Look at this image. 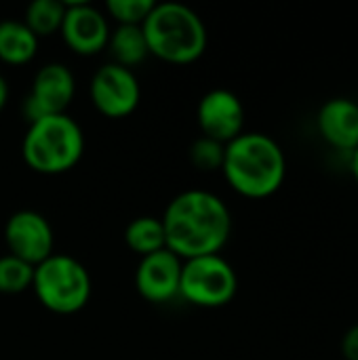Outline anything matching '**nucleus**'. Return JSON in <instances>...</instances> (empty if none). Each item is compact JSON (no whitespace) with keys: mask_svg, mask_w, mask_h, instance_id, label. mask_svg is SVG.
I'll return each instance as SVG.
<instances>
[{"mask_svg":"<svg viewBox=\"0 0 358 360\" xmlns=\"http://www.w3.org/2000/svg\"><path fill=\"white\" fill-rule=\"evenodd\" d=\"M65 15V2L61 0H32L25 8L23 23L40 40L61 30Z\"/></svg>","mask_w":358,"mask_h":360,"instance_id":"f3484780","label":"nucleus"},{"mask_svg":"<svg viewBox=\"0 0 358 360\" xmlns=\"http://www.w3.org/2000/svg\"><path fill=\"white\" fill-rule=\"evenodd\" d=\"M89 95L101 116L118 120L137 110L141 101V86L133 70L110 61L93 74Z\"/></svg>","mask_w":358,"mask_h":360,"instance_id":"0eeeda50","label":"nucleus"},{"mask_svg":"<svg viewBox=\"0 0 358 360\" xmlns=\"http://www.w3.org/2000/svg\"><path fill=\"white\" fill-rule=\"evenodd\" d=\"M181 266L184 262L169 249L141 257L135 270L137 293L150 304H167L175 300L179 295Z\"/></svg>","mask_w":358,"mask_h":360,"instance_id":"f8f14e48","label":"nucleus"},{"mask_svg":"<svg viewBox=\"0 0 358 360\" xmlns=\"http://www.w3.org/2000/svg\"><path fill=\"white\" fill-rule=\"evenodd\" d=\"M4 243L8 255L19 257L30 266H38L49 259L55 251L53 226L44 215L32 209H21L13 213L4 224Z\"/></svg>","mask_w":358,"mask_h":360,"instance_id":"1a4fd4ad","label":"nucleus"},{"mask_svg":"<svg viewBox=\"0 0 358 360\" xmlns=\"http://www.w3.org/2000/svg\"><path fill=\"white\" fill-rule=\"evenodd\" d=\"M32 281H34V266L8 253L0 257V293L2 295L23 293L32 289Z\"/></svg>","mask_w":358,"mask_h":360,"instance_id":"a211bd4d","label":"nucleus"},{"mask_svg":"<svg viewBox=\"0 0 358 360\" xmlns=\"http://www.w3.org/2000/svg\"><path fill=\"white\" fill-rule=\"evenodd\" d=\"M340 350H342L344 360H358V323L344 333Z\"/></svg>","mask_w":358,"mask_h":360,"instance_id":"412c9836","label":"nucleus"},{"mask_svg":"<svg viewBox=\"0 0 358 360\" xmlns=\"http://www.w3.org/2000/svg\"><path fill=\"white\" fill-rule=\"evenodd\" d=\"M154 0H108L106 11L118 25H143Z\"/></svg>","mask_w":358,"mask_h":360,"instance_id":"aec40b11","label":"nucleus"},{"mask_svg":"<svg viewBox=\"0 0 358 360\" xmlns=\"http://www.w3.org/2000/svg\"><path fill=\"white\" fill-rule=\"evenodd\" d=\"M352 158H350V169H352V177H354V181H357L358 186V148L350 154Z\"/></svg>","mask_w":358,"mask_h":360,"instance_id":"5701e85b","label":"nucleus"},{"mask_svg":"<svg viewBox=\"0 0 358 360\" xmlns=\"http://www.w3.org/2000/svg\"><path fill=\"white\" fill-rule=\"evenodd\" d=\"M6 103H8V82H6V78L0 74V114H2V110L6 108Z\"/></svg>","mask_w":358,"mask_h":360,"instance_id":"4be33fe9","label":"nucleus"},{"mask_svg":"<svg viewBox=\"0 0 358 360\" xmlns=\"http://www.w3.org/2000/svg\"><path fill=\"white\" fill-rule=\"evenodd\" d=\"M224 154H226V146L211 139V137H205L200 135L198 139L192 141L190 146V162L203 171V173H213V171H222V165H224Z\"/></svg>","mask_w":358,"mask_h":360,"instance_id":"6ab92c4d","label":"nucleus"},{"mask_svg":"<svg viewBox=\"0 0 358 360\" xmlns=\"http://www.w3.org/2000/svg\"><path fill=\"white\" fill-rule=\"evenodd\" d=\"M167 249L181 262L219 255L232 234V213L213 192L186 190L162 213Z\"/></svg>","mask_w":358,"mask_h":360,"instance_id":"f257e3e1","label":"nucleus"},{"mask_svg":"<svg viewBox=\"0 0 358 360\" xmlns=\"http://www.w3.org/2000/svg\"><path fill=\"white\" fill-rule=\"evenodd\" d=\"M196 122L205 137L226 146L245 133V105L236 93L228 89H211L196 105Z\"/></svg>","mask_w":358,"mask_h":360,"instance_id":"9d476101","label":"nucleus"},{"mask_svg":"<svg viewBox=\"0 0 358 360\" xmlns=\"http://www.w3.org/2000/svg\"><path fill=\"white\" fill-rule=\"evenodd\" d=\"M38 53V38L23 21H0V61L8 65H25Z\"/></svg>","mask_w":358,"mask_h":360,"instance_id":"4468645a","label":"nucleus"},{"mask_svg":"<svg viewBox=\"0 0 358 360\" xmlns=\"http://www.w3.org/2000/svg\"><path fill=\"white\" fill-rule=\"evenodd\" d=\"M76 95V78L65 63L51 61L42 65L32 80L30 93L23 101V114L27 122L38 118L68 114L70 103Z\"/></svg>","mask_w":358,"mask_h":360,"instance_id":"6e6552de","label":"nucleus"},{"mask_svg":"<svg viewBox=\"0 0 358 360\" xmlns=\"http://www.w3.org/2000/svg\"><path fill=\"white\" fill-rule=\"evenodd\" d=\"M32 289L38 302L53 314L80 312L93 291L89 270L72 255L53 253L34 268Z\"/></svg>","mask_w":358,"mask_h":360,"instance_id":"39448f33","label":"nucleus"},{"mask_svg":"<svg viewBox=\"0 0 358 360\" xmlns=\"http://www.w3.org/2000/svg\"><path fill=\"white\" fill-rule=\"evenodd\" d=\"M317 129L327 146L352 154L358 148V103L348 97L327 99L317 114Z\"/></svg>","mask_w":358,"mask_h":360,"instance_id":"ddd939ff","label":"nucleus"},{"mask_svg":"<svg viewBox=\"0 0 358 360\" xmlns=\"http://www.w3.org/2000/svg\"><path fill=\"white\" fill-rule=\"evenodd\" d=\"M222 173L236 194L260 200L276 194L285 184L287 158L270 135L245 131L226 143Z\"/></svg>","mask_w":358,"mask_h":360,"instance_id":"f03ea898","label":"nucleus"},{"mask_svg":"<svg viewBox=\"0 0 358 360\" xmlns=\"http://www.w3.org/2000/svg\"><path fill=\"white\" fill-rule=\"evenodd\" d=\"M106 49H110L112 53V63H118L129 70L137 68L150 57L141 25H116V30L110 32Z\"/></svg>","mask_w":358,"mask_h":360,"instance_id":"2eb2a0df","label":"nucleus"},{"mask_svg":"<svg viewBox=\"0 0 358 360\" xmlns=\"http://www.w3.org/2000/svg\"><path fill=\"white\" fill-rule=\"evenodd\" d=\"M124 243L139 257H148L152 253L167 249V236H165L162 219L152 217V215L135 217L124 230Z\"/></svg>","mask_w":358,"mask_h":360,"instance_id":"dca6fc26","label":"nucleus"},{"mask_svg":"<svg viewBox=\"0 0 358 360\" xmlns=\"http://www.w3.org/2000/svg\"><path fill=\"white\" fill-rule=\"evenodd\" d=\"M238 291V276L222 255L186 259L181 266L179 295L196 308H224Z\"/></svg>","mask_w":358,"mask_h":360,"instance_id":"423d86ee","label":"nucleus"},{"mask_svg":"<svg viewBox=\"0 0 358 360\" xmlns=\"http://www.w3.org/2000/svg\"><path fill=\"white\" fill-rule=\"evenodd\" d=\"M141 30L150 55L173 65H190L207 51L205 21L181 2H156Z\"/></svg>","mask_w":358,"mask_h":360,"instance_id":"7ed1b4c3","label":"nucleus"},{"mask_svg":"<svg viewBox=\"0 0 358 360\" xmlns=\"http://www.w3.org/2000/svg\"><path fill=\"white\" fill-rule=\"evenodd\" d=\"M110 23L103 13L89 2H65L61 38L70 51L82 57L101 53L110 40Z\"/></svg>","mask_w":358,"mask_h":360,"instance_id":"9b49d317","label":"nucleus"},{"mask_svg":"<svg viewBox=\"0 0 358 360\" xmlns=\"http://www.w3.org/2000/svg\"><path fill=\"white\" fill-rule=\"evenodd\" d=\"M84 154V133L70 114L38 118L27 124L21 141L25 165L40 175H63Z\"/></svg>","mask_w":358,"mask_h":360,"instance_id":"20e7f679","label":"nucleus"}]
</instances>
